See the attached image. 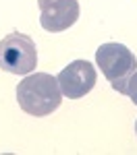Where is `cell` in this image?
Wrapping results in <instances>:
<instances>
[{
  "label": "cell",
  "instance_id": "1",
  "mask_svg": "<svg viewBox=\"0 0 137 155\" xmlns=\"http://www.w3.org/2000/svg\"><path fill=\"white\" fill-rule=\"evenodd\" d=\"M17 101L19 107L29 116H48L62 104V91L58 81L48 72H33L27 74L17 85Z\"/></svg>",
  "mask_w": 137,
  "mask_h": 155
},
{
  "label": "cell",
  "instance_id": "2",
  "mask_svg": "<svg viewBox=\"0 0 137 155\" xmlns=\"http://www.w3.org/2000/svg\"><path fill=\"white\" fill-rule=\"evenodd\" d=\"M37 66L36 41L25 33H9L0 39V68L11 74H29Z\"/></svg>",
  "mask_w": 137,
  "mask_h": 155
},
{
  "label": "cell",
  "instance_id": "3",
  "mask_svg": "<svg viewBox=\"0 0 137 155\" xmlns=\"http://www.w3.org/2000/svg\"><path fill=\"white\" fill-rule=\"evenodd\" d=\"M96 64L100 66L102 74L112 83V89L118 87L121 83H125L129 79V74L137 71L135 54L127 46L116 44V41L102 44L96 50Z\"/></svg>",
  "mask_w": 137,
  "mask_h": 155
},
{
  "label": "cell",
  "instance_id": "4",
  "mask_svg": "<svg viewBox=\"0 0 137 155\" xmlns=\"http://www.w3.org/2000/svg\"><path fill=\"white\" fill-rule=\"evenodd\" d=\"M58 87L62 91V97H69V99H79V97L87 95L98 81V72L96 66L87 60H75L69 66H64L58 77Z\"/></svg>",
  "mask_w": 137,
  "mask_h": 155
},
{
  "label": "cell",
  "instance_id": "5",
  "mask_svg": "<svg viewBox=\"0 0 137 155\" xmlns=\"http://www.w3.org/2000/svg\"><path fill=\"white\" fill-rule=\"evenodd\" d=\"M39 25L50 33H60L79 19V0H37Z\"/></svg>",
  "mask_w": 137,
  "mask_h": 155
},
{
  "label": "cell",
  "instance_id": "6",
  "mask_svg": "<svg viewBox=\"0 0 137 155\" xmlns=\"http://www.w3.org/2000/svg\"><path fill=\"white\" fill-rule=\"evenodd\" d=\"M118 93H123V95H127L133 104L137 106V71L135 72H131L129 74V79L125 81V83H121L118 87H114Z\"/></svg>",
  "mask_w": 137,
  "mask_h": 155
},
{
  "label": "cell",
  "instance_id": "7",
  "mask_svg": "<svg viewBox=\"0 0 137 155\" xmlns=\"http://www.w3.org/2000/svg\"><path fill=\"white\" fill-rule=\"evenodd\" d=\"M135 134H137V120H135Z\"/></svg>",
  "mask_w": 137,
  "mask_h": 155
}]
</instances>
